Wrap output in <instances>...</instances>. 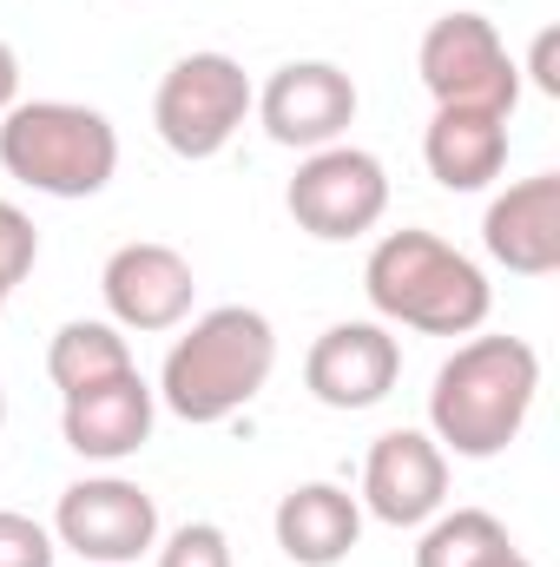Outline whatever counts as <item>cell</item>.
<instances>
[{"label":"cell","instance_id":"cell-17","mask_svg":"<svg viewBox=\"0 0 560 567\" xmlns=\"http://www.w3.org/2000/svg\"><path fill=\"white\" fill-rule=\"evenodd\" d=\"M120 370H139V363H133V343H126V330L113 317H73L46 343V377H53L60 396L93 390V383H106Z\"/></svg>","mask_w":560,"mask_h":567},{"label":"cell","instance_id":"cell-13","mask_svg":"<svg viewBox=\"0 0 560 567\" xmlns=\"http://www.w3.org/2000/svg\"><path fill=\"white\" fill-rule=\"evenodd\" d=\"M152 423H158V390L145 383L139 370H120L93 390H73L60 396V435L80 462H126L152 442Z\"/></svg>","mask_w":560,"mask_h":567},{"label":"cell","instance_id":"cell-24","mask_svg":"<svg viewBox=\"0 0 560 567\" xmlns=\"http://www.w3.org/2000/svg\"><path fill=\"white\" fill-rule=\"evenodd\" d=\"M501 567H535V561H528V555H521V548H515V555H508V561H501Z\"/></svg>","mask_w":560,"mask_h":567},{"label":"cell","instance_id":"cell-1","mask_svg":"<svg viewBox=\"0 0 560 567\" xmlns=\"http://www.w3.org/2000/svg\"><path fill=\"white\" fill-rule=\"evenodd\" d=\"M541 396V357L528 337H468L455 343V357L435 370L428 383V435L442 442V455L462 462H488L501 455Z\"/></svg>","mask_w":560,"mask_h":567},{"label":"cell","instance_id":"cell-15","mask_svg":"<svg viewBox=\"0 0 560 567\" xmlns=\"http://www.w3.org/2000/svg\"><path fill=\"white\" fill-rule=\"evenodd\" d=\"M422 165L442 192H488L508 172V120L481 106H435L422 133Z\"/></svg>","mask_w":560,"mask_h":567},{"label":"cell","instance_id":"cell-21","mask_svg":"<svg viewBox=\"0 0 560 567\" xmlns=\"http://www.w3.org/2000/svg\"><path fill=\"white\" fill-rule=\"evenodd\" d=\"M33 258H40V231H33V218H27L20 205L0 198V290H7V297H13V284L33 271Z\"/></svg>","mask_w":560,"mask_h":567},{"label":"cell","instance_id":"cell-18","mask_svg":"<svg viewBox=\"0 0 560 567\" xmlns=\"http://www.w3.org/2000/svg\"><path fill=\"white\" fill-rule=\"evenodd\" d=\"M508 555L515 542L488 508H442L422 522L416 542V567H501Z\"/></svg>","mask_w":560,"mask_h":567},{"label":"cell","instance_id":"cell-5","mask_svg":"<svg viewBox=\"0 0 560 567\" xmlns=\"http://www.w3.org/2000/svg\"><path fill=\"white\" fill-rule=\"evenodd\" d=\"M251 100H258V86L231 53H185L165 66V80L152 93V126H158L165 152H178V158H218L245 133Z\"/></svg>","mask_w":560,"mask_h":567},{"label":"cell","instance_id":"cell-23","mask_svg":"<svg viewBox=\"0 0 560 567\" xmlns=\"http://www.w3.org/2000/svg\"><path fill=\"white\" fill-rule=\"evenodd\" d=\"M20 106V53L0 40V113H13Z\"/></svg>","mask_w":560,"mask_h":567},{"label":"cell","instance_id":"cell-3","mask_svg":"<svg viewBox=\"0 0 560 567\" xmlns=\"http://www.w3.org/2000/svg\"><path fill=\"white\" fill-rule=\"evenodd\" d=\"M363 297L376 310V323H403L422 337H475L495 310V284L488 271L455 251L435 231H383L370 265H363Z\"/></svg>","mask_w":560,"mask_h":567},{"label":"cell","instance_id":"cell-25","mask_svg":"<svg viewBox=\"0 0 560 567\" xmlns=\"http://www.w3.org/2000/svg\"><path fill=\"white\" fill-rule=\"evenodd\" d=\"M0 429H7V390H0Z\"/></svg>","mask_w":560,"mask_h":567},{"label":"cell","instance_id":"cell-9","mask_svg":"<svg viewBox=\"0 0 560 567\" xmlns=\"http://www.w3.org/2000/svg\"><path fill=\"white\" fill-rule=\"evenodd\" d=\"M356 80L336 60H283L278 73L258 86L251 113L265 126V140L283 152H323L356 126Z\"/></svg>","mask_w":560,"mask_h":567},{"label":"cell","instance_id":"cell-12","mask_svg":"<svg viewBox=\"0 0 560 567\" xmlns=\"http://www.w3.org/2000/svg\"><path fill=\"white\" fill-rule=\"evenodd\" d=\"M363 515L383 528H422L448 508V455L428 429H390L363 455Z\"/></svg>","mask_w":560,"mask_h":567},{"label":"cell","instance_id":"cell-14","mask_svg":"<svg viewBox=\"0 0 560 567\" xmlns=\"http://www.w3.org/2000/svg\"><path fill=\"white\" fill-rule=\"evenodd\" d=\"M481 251L515 278H554L560 271V172L515 178L488 198Z\"/></svg>","mask_w":560,"mask_h":567},{"label":"cell","instance_id":"cell-16","mask_svg":"<svg viewBox=\"0 0 560 567\" xmlns=\"http://www.w3.org/2000/svg\"><path fill=\"white\" fill-rule=\"evenodd\" d=\"M283 561L297 567H336L350 561V548L363 542V502L336 482H297L271 515Z\"/></svg>","mask_w":560,"mask_h":567},{"label":"cell","instance_id":"cell-2","mask_svg":"<svg viewBox=\"0 0 560 567\" xmlns=\"http://www.w3.org/2000/svg\"><path fill=\"white\" fill-rule=\"evenodd\" d=\"M271 370H278V330H271V317L251 310V303H218V310L191 317L185 337L165 350L158 403L178 423L218 429L265 396Z\"/></svg>","mask_w":560,"mask_h":567},{"label":"cell","instance_id":"cell-22","mask_svg":"<svg viewBox=\"0 0 560 567\" xmlns=\"http://www.w3.org/2000/svg\"><path fill=\"white\" fill-rule=\"evenodd\" d=\"M528 80H535L548 100L560 93V33H554V27H541V33H535V53H528Z\"/></svg>","mask_w":560,"mask_h":567},{"label":"cell","instance_id":"cell-11","mask_svg":"<svg viewBox=\"0 0 560 567\" xmlns=\"http://www.w3.org/2000/svg\"><path fill=\"white\" fill-rule=\"evenodd\" d=\"M100 297H106V317L133 337H158V330H178L191 317V297H198V278H191V258L158 245V238H133L106 258L100 271Z\"/></svg>","mask_w":560,"mask_h":567},{"label":"cell","instance_id":"cell-8","mask_svg":"<svg viewBox=\"0 0 560 567\" xmlns=\"http://www.w3.org/2000/svg\"><path fill=\"white\" fill-rule=\"evenodd\" d=\"M53 542L66 555H80L86 567H133L158 548V502L126 475H86L73 488H60L53 508Z\"/></svg>","mask_w":560,"mask_h":567},{"label":"cell","instance_id":"cell-20","mask_svg":"<svg viewBox=\"0 0 560 567\" xmlns=\"http://www.w3.org/2000/svg\"><path fill=\"white\" fill-rule=\"evenodd\" d=\"M53 561H60L53 528L20 515V508H0V567H53Z\"/></svg>","mask_w":560,"mask_h":567},{"label":"cell","instance_id":"cell-19","mask_svg":"<svg viewBox=\"0 0 560 567\" xmlns=\"http://www.w3.org/2000/svg\"><path fill=\"white\" fill-rule=\"evenodd\" d=\"M152 567H231V542L218 522H185V528L158 535Z\"/></svg>","mask_w":560,"mask_h":567},{"label":"cell","instance_id":"cell-6","mask_svg":"<svg viewBox=\"0 0 560 567\" xmlns=\"http://www.w3.org/2000/svg\"><path fill=\"white\" fill-rule=\"evenodd\" d=\"M283 212L297 218V231H310L317 245H350L363 231L383 225L390 212V172L370 145H323L297 158V178L283 185Z\"/></svg>","mask_w":560,"mask_h":567},{"label":"cell","instance_id":"cell-4","mask_svg":"<svg viewBox=\"0 0 560 567\" xmlns=\"http://www.w3.org/2000/svg\"><path fill=\"white\" fill-rule=\"evenodd\" d=\"M0 172L40 198H100L120 172V133L80 100H20L0 113Z\"/></svg>","mask_w":560,"mask_h":567},{"label":"cell","instance_id":"cell-7","mask_svg":"<svg viewBox=\"0 0 560 567\" xmlns=\"http://www.w3.org/2000/svg\"><path fill=\"white\" fill-rule=\"evenodd\" d=\"M416 73L435 106H481V113H501V120H515V106H521V66H515V53H508V40L495 33L488 13L428 20V33L416 47Z\"/></svg>","mask_w":560,"mask_h":567},{"label":"cell","instance_id":"cell-10","mask_svg":"<svg viewBox=\"0 0 560 567\" xmlns=\"http://www.w3.org/2000/svg\"><path fill=\"white\" fill-rule=\"evenodd\" d=\"M396 377H403V343H396V330L376 323V317L330 323V330L310 343V357H303V390H310L323 410H343V416L376 410V403L396 390Z\"/></svg>","mask_w":560,"mask_h":567},{"label":"cell","instance_id":"cell-26","mask_svg":"<svg viewBox=\"0 0 560 567\" xmlns=\"http://www.w3.org/2000/svg\"><path fill=\"white\" fill-rule=\"evenodd\" d=\"M0 310H7V290H0Z\"/></svg>","mask_w":560,"mask_h":567}]
</instances>
